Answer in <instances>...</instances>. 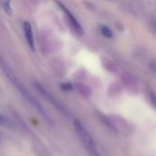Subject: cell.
Returning <instances> with one entry per match:
<instances>
[{
  "label": "cell",
  "instance_id": "cell-8",
  "mask_svg": "<svg viewBox=\"0 0 156 156\" xmlns=\"http://www.w3.org/2000/svg\"><path fill=\"white\" fill-rule=\"evenodd\" d=\"M0 126L4 127L5 129H9V130L16 129V123L12 120L7 118L6 116L3 115L2 113H0Z\"/></svg>",
  "mask_w": 156,
  "mask_h": 156
},
{
  "label": "cell",
  "instance_id": "cell-4",
  "mask_svg": "<svg viewBox=\"0 0 156 156\" xmlns=\"http://www.w3.org/2000/svg\"><path fill=\"white\" fill-rule=\"evenodd\" d=\"M59 5L61 6V9L63 10V12H64V14H65V16L67 17V19H68V21H69V24L70 25L71 28L76 32V34L81 36V35L83 34V28H82L81 25L80 24V22L78 21V19H77V18L75 17V16H74L68 8H66L62 4L59 3Z\"/></svg>",
  "mask_w": 156,
  "mask_h": 156
},
{
  "label": "cell",
  "instance_id": "cell-6",
  "mask_svg": "<svg viewBox=\"0 0 156 156\" xmlns=\"http://www.w3.org/2000/svg\"><path fill=\"white\" fill-rule=\"evenodd\" d=\"M101 62H102L104 68H105L107 70H109V71H111V72H116V71L118 70V66H117V64H116L112 59H111L110 58L103 57V58H101Z\"/></svg>",
  "mask_w": 156,
  "mask_h": 156
},
{
  "label": "cell",
  "instance_id": "cell-11",
  "mask_svg": "<svg viewBox=\"0 0 156 156\" xmlns=\"http://www.w3.org/2000/svg\"><path fill=\"white\" fill-rule=\"evenodd\" d=\"M101 32L105 37L112 38L113 37V32L108 26H101Z\"/></svg>",
  "mask_w": 156,
  "mask_h": 156
},
{
  "label": "cell",
  "instance_id": "cell-1",
  "mask_svg": "<svg viewBox=\"0 0 156 156\" xmlns=\"http://www.w3.org/2000/svg\"><path fill=\"white\" fill-rule=\"evenodd\" d=\"M0 68L2 69L5 78L9 80V82L16 89V90L20 93V95L27 101L28 104H30L41 116L42 118L47 122H50V117L48 116V112L44 109V107L41 105V103L28 91V90L21 83V81L18 80L16 75L14 73L12 69L9 67V65L0 57Z\"/></svg>",
  "mask_w": 156,
  "mask_h": 156
},
{
  "label": "cell",
  "instance_id": "cell-14",
  "mask_svg": "<svg viewBox=\"0 0 156 156\" xmlns=\"http://www.w3.org/2000/svg\"><path fill=\"white\" fill-rule=\"evenodd\" d=\"M151 101H152V102L154 103V105L156 107V94L155 93H154V92L151 93Z\"/></svg>",
  "mask_w": 156,
  "mask_h": 156
},
{
  "label": "cell",
  "instance_id": "cell-16",
  "mask_svg": "<svg viewBox=\"0 0 156 156\" xmlns=\"http://www.w3.org/2000/svg\"><path fill=\"white\" fill-rule=\"evenodd\" d=\"M0 143H1V140H0Z\"/></svg>",
  "mask_w": 156,
  "mask_h": 156
},
{
  "label": "cell",
  "instance_id": "cell-12",
  "mask_svg": "<svg viewBox=\"0 0 156 156\" xmlns=\"http://www.w3.org/2000/svg\"><path fill=\"white\" fill-rule=\"evenodd\" d=\"M149 69L150 71L156 76V59H153L149 63Z\"/></svg>",
  "mask_w": 156,
  "mask_h": 156
},
{
  "label": "cell",
  "instance_id": "cell-2",
  "mask_svg": "<svg viewBox=\"0 0 156 156\" xmlns=\"http://www.w3.org/2000/svg\"><path fill=\"white\" fill-rule=\"evenodd\" d=\"M73 124H74V129L79 139L84 145L85 149L87 150L90 156H101L100 153L98 152V149H97V146L93 138L91 137L90 133L87 131L85 126L82 124V122L79 120H75Z\"/></svg>",
  "mask_w": 156,
  "mask_h": 156
},
{
  "label": "cell",
  "instance_id": "cell-10",
  "mask_svg": "<svg viewBox=\"0 0 156 156\" xmlns=\"http://www.w3.org/2000/svg\"><path fill=\"white\" fill-rule=\"evenodd\" d=\"M77 87H78L77 89H78L79 92H80V94H82L83 96L89 97V96L90 95V88H89L88 86H86V85H84V84H78Z\"/></svg>",
  "mask_w": 156,
  "mask_h": 156
},
{
  "label": "cell",
  "instance_id": "cell-7",
  "mask_svg": "<svg viewBox=\"0 0 156 156\" xmlns=\"http://www.w3.org/2000/svg\"><path fill=\"white\" fill-rule=\"evenodd\" d=\"M122 81L128 89H136L137 88L135 79L133 78V75H131L129 73H124L122 75Z\"/></svg>",
  "mask_w": 156,
  "mask_h": 156
},
{
  "label": "cell",
  "instance_id": "cell-13",
  "mask_svg": "<svg viewBox=\"0 0 156 156\" xmlns=\"http://www.w3.org/2000/svg\"><path fill=\"white\" fill-rule=\"evenodd\" d=\"M62 89L64 90H71L72 89H73V87H72V85H70L69 83H65V84H63L62 85Z\"/></svg>",
  "mask_w": 156,
  "mask_h": 156
},
{
  "label": "cell",
  "instance_id": "cell-3",
  "mask_svg": "<svg viewBox=\"0 0 156 156\" xmlns=\"http://www.w3.org/2000/svg\"><path fill=\"white\" fill-rule=\"evenodd\" d=\"M35 88L38 90V92L44 97V98H46V100H48L58 111H59L62 114H64V115H66V116H68L69 115V112H68V110H67V108H66V106H64V104L61 102V101H59L58 99H56L52 94H50L42 85H40L38 82H35Z\"/></svg>",
  "mask_w": 156,
  "mask_h": 156
},
{
  "label": "cell",
  "instance_id": "cell-5",
  "mask_svg": "<svg viewBox=\"0 0 156 156\" xmlns=\"http://www.w3.org/2000/svg\"><path fill=\"white\" fill-rule=\"evenodd\" d=\"M23 30H24L25 37H26V40L27 42L28 47L31 48L32 51H35L36 47H35V40H34V35H33L31 24L27 21H24L23 22Z\"/></svg>",
  "mask_w": 156,
  "mask_h": 156
},
{
  "label": "cell",
  "instance_id": "cell-9",
  "mask_svg": "<svg viewBox=\"0 0 156 156\" xmlns=\"http://www.w3.org/2000/svg\"><path fill=\"white\" fill-rule=\"evenodd\" d=\"M0 5L5 10V12L7 15L12 14V9H11V0H0Z\"/></svg>",
  "mask_w": 156,
  "mask_h": 156
},
{
  "label": "cell",
  "instance_id": "cell-15",
  "mask_svg": "<svg viewBox=\"0 0 156 156\" xmlns=\"http://www.w3.org/2000/svg\"><path fill=\"white\" fill-rule=\"evenodd\" d=\"M154 28H155V30H156V22L154 23Z\"/></svg>",
  "mask_w": 156,
  "mask_h": 156
}]
</instances>
